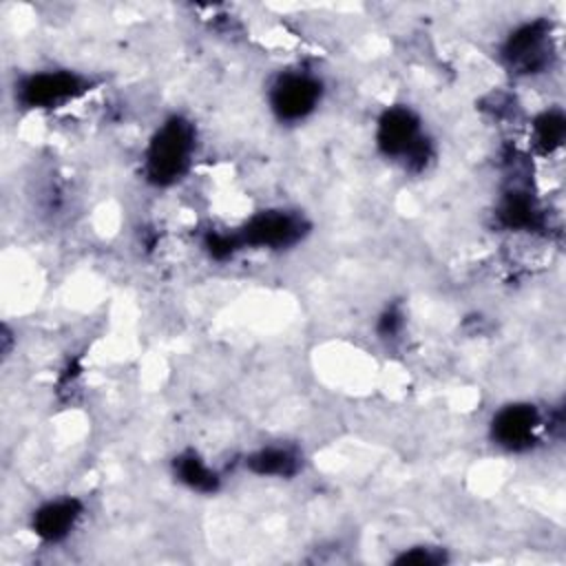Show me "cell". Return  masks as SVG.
<instances>
[{"mask_svg": "<svg viewBox=\"0 0 566 566\" xmlns=\"http://www.w3.org/2000/svg\"><path fill=\"white\" fill-rule=\"evenodd\" d=\"M195 130L181 119L172 117L155 133L146 153V175L157 186H168L177 181L192 157Z\"/></svg>", "mask_w": 566, "mask_h": 566, "instance_id": "obj_1", "label": "cell"}, {"mask_svg": "<svg viewBox=\"0 0 566 566\" xmlns=\"http://www.w3.org/2000/svg\"><path fill=\"white\" fill-rule=\"evenodd\" d=\"M378 146L389 157H400L422 166L429 157L420 122L409 108H389L378 122Z\"/></svg>", "mask_w": 566, "mask_h": 566, "instance_id": "obj_2", "label": "cell"}, {"mask_svg": "<svg viewBox=\"0 0 566 566\" xmlns=\"http://www.w3.org/2000/svg\"><path fill=\"white\" fill-rule=\"evenodd\" d=\"M84 91V82L71 71H42L24 77L18 97L27 108H49L73 99Z\"/></svg>", "mask_w": 566, "mask_h": 566, "instance_id": "obj_3", "label": "cell"}, {"mask_svg": "<svg viewBox=\"0 0 566 566\" xmlns=\"http://www.w3.org/2000/svg\"><path fill=\"white\" fill-rule=\"evenodd\" d=\"M321 97V84L305 73H285L281 75L270 93L272 111L285 119L296 122L310 115Z\"/></svg>", "mask_w": 566, "mask_h": 566, "instance_id": "obj_4", "label": "cell"}, {"mask_svg": "<svg viewBox=\"0 0 566 566\" xmlns=\"http://www.w3.org/2000/svg\"><path fill=\"white\" fill-rule=\"evenodd\" d=\"M303 221L290 212H261L252 217L239 234V243L256 245V248H283L292 245L301 239Z\"/></svg>", "mask_w": 566, "mask_h": 566, "instance_id": "obj_5", "label": "cell"}, {"mask_svg": "<svg viewBox=\"0 0 566 566\" xmlns=\"http://www.w3.org/2000/svg\"><path fill=\"white\" fill-rule=\"evenodd\" d=\"M539 427V413L533 405H509L493 418V440L511 451L526 449L535 440Z\"/></svg>", "mask_w": 566, "mask_h": 566, "instance_id": "obj_6", "label": "cell"}, {"mask_svg": "<svg viewBox=\"0 0 566 566\" xmlns=\"http://www.w3.org/2000/svg\"><path fill=\"white\" fill-rule=\"evenodd\" d=\"M504 57L520 73H535L546 64V24L531 22L511 33Z\"/></svg>", "mask_w": 566, "mask_h": 566, "instance_id": "obj_7", "label": "cell"}, {"mask_svg": "<svg viewBox=\"0 0 566 566\" xmlns=\"http://www.w3.org/2000/svg\"><path fill=\"white\" fill-rule=\"evenodd\" d=\"M82 515V504L75 497L46 502L33 513V533L44 542L64 539Z\"/></svg>", "mask_w": 566, "mask_h": 566, "instance_id": "obj_8", "label": "cell"}, {"mask_svg": "<svg viewBox=\"0 0 566 566\" xmlns=\"http://www.w3.org/2000/svg\"><path fill=\"white\" fill-rule=\"evenodd\" d=\"M175 473L177 478L201 493H212L219 486V478L214 475V471H210L201 458H197L195 453H184L175 460Z\"/></svg>", "mask_w": 566, "mask_h": 566, "instance_id": "obj_9", "label": "cell"}, {"mask_svg": "<svg viewBox=\"0 0 566 566\" xmlns=\"http://www.w3.org/2000/svg\"><path fill=\"white\" fill-rule=\"evenodd\" d=\"M248 467L259 475H292L296 471V455L290 449L268 447L250 455Z\"/></svg>", "mask_w": 566, "mask_h": 566, "instance_id": "obj_10", "label": "cell"}, {"mask_svg": "<svg viewBox=\"0 0 566 566\" xmlns=\"http://www.w3.org/2000/svg\"><path fill=\"white\" fill-rule=\"evenodd\" d=\"M500 217L509 228H524L533 223L535 212L526 197H522L520 192H511L500 208Z\"/></svg>", "mask_w": 566, "mask_h": 566, "instance_id": "obj_11", "label": "cell"}, {"mask_svg": "<svg viewBox=\"0 0 566 566\" xmlns=\"http://www.w3.org/2000/svg\"><path fill=\"white\" fill-rule=\"evenodd\" d=\"M535 139L544 150H553L564 139V117L559 113H544L535 122Z\"/></svg>", "mask_w": 566, "mask_h": 566, "instance_id": "obj_12", "label": "cell"}, {"mask_svg": "<svg viewBox=\"0 0 566 566\" xmlns=\"http://www.w3.org/2000/svg\"><path fill=\"white\" fill-rule=\"evenodd\" d=\"M206 245H208V250H210V254H212V256H217V259H226V256H230V254H232L241 243H239V237H230V234L212 232V234H208Z\"/></svg>", "mask_w": 566, "mask_h": 566, "instance_id": "obj_13", "label": "cell"}, {"mask_svg": "<svg viewBox=\"0 0 566 566\" xmlns=\"http://www.w3.org/2000/svg\"><path fill=\"white\" fill-rule=\"evenodd\" d=\"M398 562L400 564H438V562H442V555H436L431 548H424V551L405 553Z\"/></svg>", "mask_w": 566, "mask_h": 566, "instance_id": "obj_14", "label": "cell"}, {"mask_svg": "<svg viewBox=\"0 0 566 566\" xmlns=\"http://www.w3.org/2000/svg\"><path fill=\"white\" fill-rule=\"evenodd\" d=\"M396 329H398V316H396L394 312L385 314V316H382V332H385V334H394Z\"/></svg>", "mask_w": 566, "mask_h": 566, "instance_id": "obj_15", "label": "cell"}]
</instances>
